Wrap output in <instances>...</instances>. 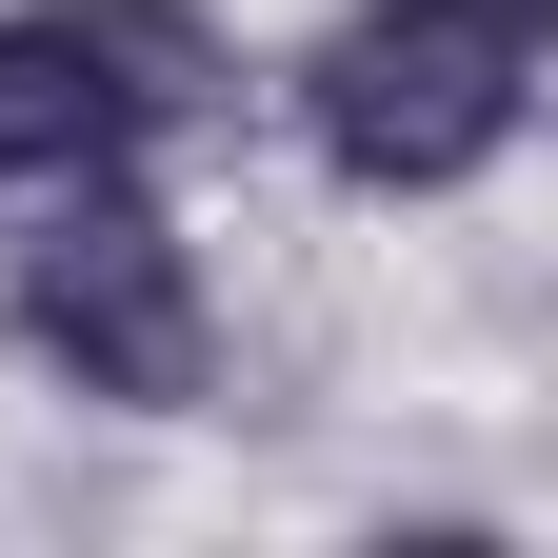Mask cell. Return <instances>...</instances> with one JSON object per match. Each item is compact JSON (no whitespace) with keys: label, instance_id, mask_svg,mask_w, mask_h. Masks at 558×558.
Masks as SVG:
<instances>
[{"label":"cell","instance_id":"6da1fadb","mask_svg":"<svg viewBox=\"0 0 558 558\" xmlns=\"http://www.w3.org/2000/svg\"><path fill=\"white\" fill-rule=\"evenodd\" d=\"M0 360L81 418H199L220 399V259L160 160H60L0 199Z\"/></svg>","mask_w":558,"mask_h":558},{"label":"cell","instance_id":"277c9868","mask_svg":"<svg viewBox=\"0 0 558 558\" xmlns=\"http://www.w3.org/2000/svg\"><path fill=\"white\" fill-rule=\"evenodd\" d=\"M519 21H558V0H519Z\"/></svg>","mask_w":558,"mask_h":558},{"label":"cell","instance_id":"7a4b0ae2","mask_svg":"<svg viewBox=\"0 0 558 558\" xmlns=\"http://www.w3.org/2000/svg\"><path fill=\"white\" fill-rule=\"evenodd\" d=\"M538 60L558 21H519V0H339L259 60V120L339 199H478L538 140Z\"/></svg>","mask_w":558,"mask_h":558},{"label":"cell","instance_id":"3957f363","mask_svg":"<svg viewBox=\"0 0 558 558\" xmlns=\"http://www.w3.org/2000/svg\"><path fill=\"white\" fill-rule=\"evenodd\" d=\"M81 160V120H60V60H40V0H0V199Z\"/></svg>","mask_w":558,"mask_h":558}]
</instances>
